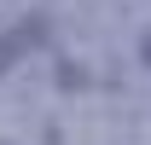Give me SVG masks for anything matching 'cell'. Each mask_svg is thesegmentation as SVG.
Segmentation results:
<instances>
[{
  "mask_svg": "<svg viewBox=\"0 0 151 145\" xmlns=\"http://www.w3.org/2000/svg\"><path fill=\"white\" fill-rule=\"evenodd\" d=\"M0 145H6V139H0Z\"/></svg>",
  "mask_w": 151,
  "mask_h": 145,
  "instance_id": "cell-3",
  "label": "cell"
},
{
  "mask_svg": "<svg viewBox=\"0 0 151 145\" xmlns=\"http://www.w3.org/2000/svg\"><path fill=\"white\" fill-rule=\"evenodd\" d=\"M139 58H145V64H151V35H145V47H139Z\"/></svg>",
  "mask_w": 151,
  "mask_h": 145,
  "instance_id": "cell-2",
  "label": "cell"
},
{
  "mask_svg": "<svg viewBox=\"0 0 151 145\" xmlns=\"http://www.w3.org/2000/svg\"><path fill=\"white\" fill-rule=\"evenodd\" d=\"M47 29H52V23L41 18V12H35V18H18V23H12V29L0 35V75L12 70V64H18L29 47H41V41H47Z\"/></svg>",
  "mask_w": 151,
  "mask_h": 145,
  "instance_id": "cell-1",
  "label": "cell"
}]
</instances>
